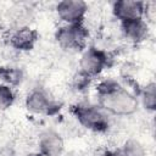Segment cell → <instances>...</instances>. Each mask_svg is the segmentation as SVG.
<instances>
[{"mask_svg": "<svg viewBox=\"0 0 156 156\" xmlns=\"http://www.w3.org/2000/svg\"><path fill=\"white\" fill-rule=\"evenodd\" d=\"M119 150L123 156H146L144 145L136 139H128Z\"/></svg>", "mask_w": 156, "mask_h": 156, "instance_id": "cell-12", "label": "cell"}, {"mask_svg": "<svg viewBox=\"0 0 156 156\" xmlns=\"http://www.w3.org/2000/svg\"><path fill=\"white\" fill-rule=\"evenodd\" d=\"M139 105H141L146 111L154 112L156 108V84L154 82L147 83L138 95Z\"/></svg>", "mask_w": 156, "mask_h": 156, "instance_id": "cell-11", "label": "cell"}, {"mask_svg": "<svg viewBox=\"0 0 156 156\" xmlns=\"http://www.w3.org/2000/svg\"><path fill=\"white\" fill-rule=\"evenodd\" d=\"M71 113L83 128L90 132L105 133L110 128V116L98 104L78 102L71 107Z\"/></svg>", "mask_w": 156, "mask_h": 156, "instance_id": "cell-2", "label": "cell"}, {"mask_svg": "<svg viewBox=\"0 0 156 156\" xmlns=\"http://www.w3.org/2000/svg\"><path fill=\"white\" fill-rule=\"evenodd\" d=\"M57 45L68 52H82L88 46L89 30L84 23L61 24L55 32Z\"/></svg>", "mask_w": 156, "mask_h": 156, "instance_id": "cell-3", "label": "cell"}, {"mask_svg": "<svg viewBox=\"0 0 156 156\" xmlns=\"http://www.w3.org/2000/svg\"><path fill=\"white\" fill-rule=\"evenodd\" d=\"M146 9L147 4L139 0H119L112 4V13L119 23L144 18Z\"/></svg>", "mask_w": 156, "mask_h": 156, "instance_id": "cell-7", "label": "cell"}, {"mask_svg": "<svg viewBox=\"0 0 156 156\" xmlns=\"http://www.w3.org/2000/svg\"><path fill=\"white\" fill-rule=\"evenodd\" d=\"M79 73L93 79L100 76L110 65V57L106 51L95 48L87 46L79 57Z\"/></svg>", "mask_w": 156, "mask_h": 156, "instance_id": "cell-5", "label": "cell"}, {"mask_svg": "<svg viewBox=\"0 0 156 156\" xmlns=\"http://www.w3.org/2000/svg\"><path fill=\"white\" fill-rule=\"evenodd\" d=\"M26 110L37 116H54L61 110V102L44 88L37 87L24 98Z\"/></svg>", "mask_w": 156, "mask_h": 156, "instance_id": "cell-4", "label": "cell"}, {"mask_svg": "<svg viewBox=\"0 0 156 156\" xmlns=\"http://www.w3.org/2000/svg\"><path fill=\"white\" fill-rule=\"evenodd\" d=\"M37 146L40 156H60L63 152L65 141L58 132L46 129L39 134Z\"/></svg>", "mask_w": 156, "mask_h": 156, "instance_id": "cell-8", "label": "cell"}, {"mask_svg": "<svg viewBox=\"0 0 156 156\" xmlns=\"http://www.w3.org/2000/svg\"><path fill=\"white\" fill-rule=\"evenodd\" d=\"M38 32L29 26H20L15 28L7 38L9 45L18 51L32 50L38 41Z\"/></svg>", "mask_w": 156, "mask_h": 156, "instance_id": "cell-9", "label": "cell"}, {"mask_svg": "<svg viewBox=\"0 0 156 156\" xmlns=\"http://www.w3.org/2000/svg\"><path fill=\"white\" fill-rule=\"evenodd\" d=\"M21 72L13 67H0V83L13 87L21 82Z\"/></svg>", "mask_w": 156, "mask_h": 156, "instance_id": "cell-14", "label": "cell"}, {"mask_svg": "<svg viewBox=\"0 0 156 156\" xmlns=\"http://www.w3.org/2000/svg\"><path fill=\"white\" fill-rule=\"evenodd\" d=\"M100 156H123L122 155V152L119 151V149H117V150H108V151H105L102 155H100Z\"/></svg>", "mask_w": 156, "mask_h": 156, "instance_id": "cell-15", "label": "cell"}, {"mask_svg": "<svg viewBox=\"0 0 156 156\" xmlns=\"http://www.w3.org/2000/svg\"><path fill=\"white\" fill-rule=\"evenodd\" d=\"M16 100V94L13 88L6 84L0 83V112L9 110Z\"/></svg>", "mask_w": 156, "mask_h": 156, "instance_id": "cell-13", "label": "cell"}, {"mask_svg": "<svg viewBox=\"0 0 156 156\" xmlns=\"http://www.w3.org/2000/svg\"><path fill=\"white\" fill-rule=\"evenodd\" d=\"M119 24H121V32L123 38L129 43L140 44L149 38L150 28L145 18L127 21Z\"/></svg>", "mask_w": 156, "mask_h": 156, "instance_id": "cell-10", "label": "cell"}, {"mask_svg": "<svg viewBox=\"0 0 156 156\" xmlns=\"http://www.w3.org/2000/svg\"><path fill=\"white\" fill-rule=\"evenodd\" d=\"M98 105L110 116L127 117L139 108L138 95L127 89L115 78H105L96 85Z\"/></svg>", "mask_w": 156, "mask_h": 156, "instance_id": "cell-1", "label": "cell"}, {"mask_svg": "<svg viewBox=\"0 0 156 156\" xmlns=\"http://www.w3.org/2000/svg\"><path fill=\"white\" fill-rule=\"evenodd\" d=\"M55 12L62 24L83 23L88 12V4L82 0H62L56 4Z\"/></svg>", "mask_w": 156, "mask_h": 156, "instance_id": "cell-6", "label": "cell"}, {"mask_svg": "<svg viewBox=\"0 0 156 156\" xmlns=\"http://www.w3.org/2000/svg\"><path fill=\"white\" fill-rule=\"evenodd\" d=\"M24 156H40V155L37 152V154H29V155H24Z\"/></svg>", "mask_w": 156, "mask_h": 156, "instance_id": "cell-16", "label": "cell"}]
</instances>
